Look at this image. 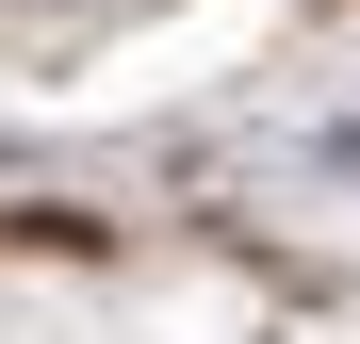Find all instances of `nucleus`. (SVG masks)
Listing matches in <instances>:
<instances>
[]
</instances>
